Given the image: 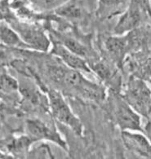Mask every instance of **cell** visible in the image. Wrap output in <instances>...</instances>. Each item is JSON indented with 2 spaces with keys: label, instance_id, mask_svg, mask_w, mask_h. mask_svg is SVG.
I'll list each match as a JSON object with an SVG mask.
<instances>
[{
  "label": "cell",
  "instance_id": "cell-1",
  "mask_svg": "<svg viewBox=\"0 0 151 159\" xmlns=\"http://www.w3.org/2000/svg\"><path fill=\"white\" fill-rule=\"evenodd\" d=\"M6 21L20 35L29 49L47 52L50 50L51 39L44 25L40 23H29L19 20L11 14Z\"/></svg>",
  "mask_w": 151,
  "mask_h": 159
},
{
  "label": "cell",
  "instance_id": "cell-2",
  "mask_svg": "<svg viewBox=\"0 0 151 159\" xmlns=\"http://www.w3.org/2000/svg\"><path fill=\"white\" fill-rule=\"evenodd\" d=\"M45 92L48 109L53 118L65 126H68L76 135L83 137V123L72 111L62 94L57 90L48 87H45Z\"/></svg>",
  "mask_w": 151,
  "mask_h": 159
},
{
  "label": "cell",
  "instance_id": "cell-3",
  "mask_svg": "<svg viewBox=\"0 0 151 159\" xmlns=\"http://www.w3.org/2000/svg\"><path fill=\"white\" fill-rule=\"evenodd\" d=\"M124 100L140 116L149 119L150 113V89L144 81L131 77L125 89Z\"/></svg>",
  "mask_w": 151,
  "mask_h": 159
},
{
  "label": "cell",
  "instance_id": "cell-4",
  "mask_svg": "<svg viewBox=\"0 0 151 159\" xmlns=\"http://www.w3.org/2000/svg\"><path fill=\"white\" fill-rule=\"evenodd\" d=\"M111 105L113 117L121 131H140L144 134L141 116L128 105L123 96H114Z\"/></svg>",
  "mask_w": 151,
  "mask_h": 159
},
{
  "label": "cell",
  "instance_id": "cell-5",
  "mask_svg": "<svg viewBox=\"0 0 151 159\" xmlns=\"http://www.w3.org/2000/svg\"><path fill=\"white\" fill-rule=\"evenodd\" d=\"M25 131L34 142H52L68 152L67 142L63 139L57 129L53 125L48 124L39 118H29L25 122Z\"/></svg>",
  "mask_w": 151,
  "mask_h": 159
},
{
  "label": "cell",
  "instance_id": "cell-6",
  "mask_svg": "<svg viewBox=\"0 0 151 159\" xmlns=\"http://www.w3.org/2000/svg\"><path fill=\"white\" fill-rule=\"evenodd\" d=\"M127 8L119 15V18L114 29V35H125L140 26L144 19H148L149 14L140 6L131 1Z\"/></svg>",
  "mask_w": 151,
  "mask_h": 159
},
{
  "label": "cell",
  "instance_id": "cell-7",
  "mask_svg": "<svg viewBox=\"0 0 151 159\" xmlns=\"http://www.w3.org/2000/svg\"><path fill=\"white\" fill-rule=\"evenodd\" d=\"M53 12L66 23L77 27L88 20L89 16L82 0H68L54 9Z\"/></svg>",
  "mask_w": 151,
  "mask_h": 159
},
{
  "label": "cell",
  "instance_id": "cell-8",
  "mask_svg": "<svg viewBox=\"0 0 151 159\" xmlns=\"http://www.w3.org/2000/svg\"><path fill=\"white\" fill-rule=\"evenodd\" d=\"M50 52L54 57L62 61L69 69L77 70L79 72L92 73L89 67L88 62L83 57H79L75 53L72 52L71 51L56 41L51 40Z\"/></svg>",
  "mask_w": 151,
  "mask_h": 159
},
{
  "label": "cell",
  "instance_id": "cell-9",
  "mask_svg": "<svg viewBox=\"0 0 151 159\" xmlns=\"http://www.w3.org/2000/svg\"><path fill=\"white\" fill-rule=\"evenodd\" d=\"M121 137L126 148L144 158L151 157V145L149 137L140 131H122Z\"/></svg>",
  "mask_w": 151,
  "mask_h": 159
},
{
  "label": "cell",
  "instance_id": "cell-10",
  "mask_svg": "<svg viewBox=\"0 0 151 159\" xmlns=\"http://www.w3.org/2000/svg\"><path fill=\"white\" fill-rule=\"evenodd\" d=\"M105 49L112 60L115 61L117 65H121L124 58L125 52L127 46V34L125 35H114L105 39L104 42Z\"/></svg>",
  "mask_w": 151,
  "mask_h": 159
},
{
  "label": "cell",
  "instance_id": "cell-11",
  "mask_svg": "<svg viewBox=\"0 0 151 159\" xmlns=\"http://www.w3.org/2000/svg\"><path fill=\"white\" fill-rule=\"evenodd\" d=\"M129 0H97L96 16L102 20H109L115 16L120 15L122 7L125 6Z\"/></svg>",
  "mask_w": 151,
  "mask_h": 159
},
{
  "label": "cell",
  "instance_id": "cell-12",
  "mask_svg": "<svg viewBox=\"0 0 151 159\" xmlns=\"http://www.w3.org/2000/svg\"><path fill=\"white\" fill-rule=\"evenodd\" d=\"M0 44L11 48L29 49L17 32L5 20H0Z\"/></svg>",
  "mask_w": 151,
  "mask_h": 159
},
{
  "label": "cell",
  "instance_id": "cell-13",
  "mask_svg": "<svg viewBox=\"0 0 151 159\" xmlns=\"http://www.w3.org/2000/svg\"><path fill=\"white\" fill-rule=\"evenodd\" d=\"M33 143H34L33 139L25 134L12 138L8 142L7 148L13 157L16 156H25L26 157Z\"/></svg>",
  "mask_w": 151,
  "mask_h": 159
},
{
  "label": "cell",
  "instance_id": "cell-14",
  "mask_svg": "<svg viewBox=\"0 0 151 159\" xmlns=\"http://www.w3.org/2000/svg\"><path fill=\"white\" fill-rule=\"evenodd\" d=\"M0 91L12 94L19 91V83L15 78L4 71H0Z\"/></svg>",
  "mask_w": 151,
  "mask_h": 159
},
{
  "label": "cell",
  "instance_id": "cell-15",
  "mask_svg": "<svg viewBox=\"0 0 151 159\" xmlns=\"http://www.w3.org/2000/svg\"><path fill=\"white\" fill-rule=\"evenodd\" d=\"M92 73H94L101 80L109 81L113 77L112 70L109 65L104 61H96L92 64H88Z\"/></svg>",
  "mask_w": 151,
  "mask_h": 159
},
{
  "label": "cell",
  "instance_id": "cell-16",
  "mask_svg": "<svg viewBox=\"0 0 151 159\" xmlns=\"http://www.w3.org/2000/svg\"><path fill=\"white\" fill-rule=\"evenodd\" d=\"M26 157L29 158H55V156L51 150L50 146L46 143L42 142L39 145L36 146L33 149H30Z\"/></svg>",
  "mask_w": 151,
  "mask_h": 159
},
{
  "label": "cell",
  "instance_id": "cell-17",
  "mask_svg": "<svg viewBox=\"0 0 151 159\" xmlns=\"http://www.w3.org/2000/svg\"><path fill=\"white\" fill-rule=\"evenodd\" d=\"M129 1L136 3L144 11H146L147 13L149 14L150 12V0H129Z\"/></svg>",
  "mask_w": 151,
  "mask_h": 159
},
{
  "label": "cell",
  "instance_id": "cell-18",
  "mask_svg": "<svg viewBox=\"0 0 151 159\" xmlns=\"http://www.w3.org/2000/svg\"><path fill=\"white\" fill-rule=\"evenodd\" d=\"M7 107L6 105V104L0 99V114H2V113H4L5 110L7 109Z\"/></svg>",
  "mask_w": 151,
  "mask_h": 159
},
{
  "label": "cell",
  "instance_id": "cell-19",
  "mask_svg": "<svg viewBox=\"0 0 151 159\" xmlns=\"http://www.w3.org/2000/svg\"><path fill=\"white\" fill-rule=\"evenodd\" d=\"M0 158H13V157L10 154H7L4 152H0Z\"/></svg>",
  "mask_w": 151,
  "mask_h": 159
},
{
  "label": "cell",
  "instance_id": "cell-20",
  "mask_svg": "<svg viewBox=\"0 0 151 159\" xmlns=\"http://www.w3.org/2000/svg\"><path fill=\"white\" fill-rule=\"evenodd\" d=\"M54 1H55V0H44V2H45L46 4H50V3L53 2Z\"/></svg>",
  "mask_w": 151,
  "mask_h": 159
}]
</instances>
